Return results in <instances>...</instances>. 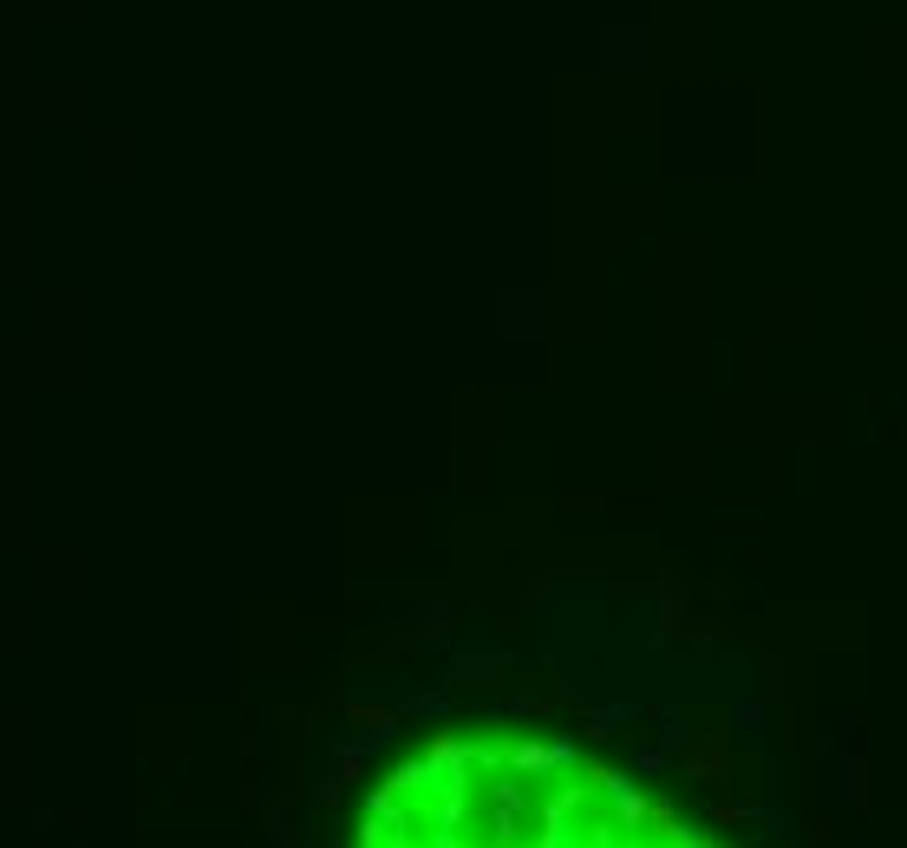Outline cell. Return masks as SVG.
Returning <instances> with one entry per match:
<instances>
[{"label":"cell","instance_id":"1","mask_svg":"<svg viewBox=\"0 0 907 848\" xmlns=\"http://www.w3.org/2000/svg\"><path fill=\"white\" fill-rule=\"evenodd\" d=\"M686 771H692V784L725 790L732 784V745L725 738H686Z\"/></svg>","mask_w":907,"mask_h":848},{"label":"cell","instance_id":"2","mask_svg":"<svg viewBox=\"0 0 907 848\" xmlns=\"http://www.w3.org/2000/svg\"><path fill=\"white\" fill-rule=\"evenodd\" d=\"M843 797H849V803L869 797V784H862V758H849V771H843Z\"/></svg>","mask_w":907,"mask_h":848}]
</instances>
